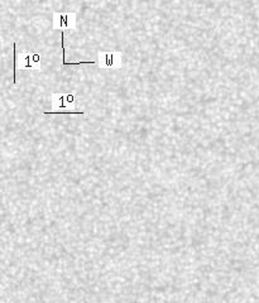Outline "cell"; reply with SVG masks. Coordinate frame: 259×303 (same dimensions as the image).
Wrapping results in <instances>:
<instances>
[{"label":"cell","mask_w":259,"mask_h":303,"mask_svg":"<svg viewBox=\"0 0 259 303\" xmlns=\"http://www.w3.org/2000/svg\"><path fill=\"white\" fill-rule=\"evenodd\" d=\"M51 100H52V110H55V111L70 110L68 109V105H67V94L52 92Z\"/></svg>","instance_id":"obj_4"},{"label":"cell","mask_w":259,"mask_h":303,"mask_svg":"<svg viewBox=\"0 0 259 303\" xmlns=\"http://www.w3.org/2000/svg\"><path fill=\"white\" fill-rule=\"evenodd\" d=\"M123 66V53L119 51L104 52L99 51L97 53V67L106 70H116Z\"/></svg>","instance_id":"obj_1"},{"label":"cell","mask_w":259,"mask_h":303,"mask_svg":"<svg viewBox=\"0 0 259 303\" xmlns=\"http://www.w3.org/2000/svg\"><path fill=\"white\" fill-rule=\"evenodd\" d=\"M43 114H78V115H83L85 111H76V110H60V111H55V110H51V111H43Z\"/></svg>","instance_id":"obj_6"},{"label":"cell","mask_w":259,"mask_h":303,"mask_svg":"<svg viewBox=\"0 0 259 303\" xmlns=\"http://www.w3.org/2000/svg\"><path fill=\"white\" fill-rule=\"evenodd\" d=\"M13 83H17V52H15V42L13 43Z\"/></svg>","instance_id":"obj_5"},{"label":"cell","mask_w":259,"mask_h":303,"mask_svg":"<svg viewBox=\"0 0 259 303\" xmlns=\"http://www.w3.org/2000/svg\"><path fill=\"white\" fill-rule=\"evenodd\" d=\"M77 14L75 12L72 13H58L55 12L53 13V29H60V30H65V29H71V30H76L77 29Z\"/></svg>","instance_id":"obj_2"},{"label":"cell","mask_w":259,"mask_h":303,"mask_svg":"<svg viewBox=\"0 0 259 303\" xmlns=\"http://www.w3.org/2000/svg\"><path fill=\"white\" fill-rule=\"evenodd\" d=\"M17 68L41 71V56L33 52H23L19 58L17 57Z\"/></svg>","instance_id":"obj_3"}]
</instances>
